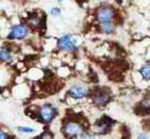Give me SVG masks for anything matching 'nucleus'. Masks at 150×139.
Returning a JSON list of instances; mask_svg holds the SVG:
<instances>
[{
	"label": "nucleus",
	"instance_id": "obj_3",
	"mask_svg": "<svg viewBox=\"0 0 150 139\" xmlns=\"http://www.w3.org/2000/svg\"><path fill=\"white\" fill-rule=\"evenodd\" d=\"M59 47L63 50L72 51L76 48V41L72 36H65L59 41Z\"/></svg>",
	"mask_w": 150,
	"mask_h": 139
},
{
	"label": "nucleus",
	"instance_id": "obj_12",
	"mask_svg": "<svg viewBox=\"0 0 150 139\" xmlns=\"http://www.w3.org/2000/svg\"><path fill=\"white\" fill-rule=\"evenodd\" d=\"M0 139H8V136H7L4 132L0 131Z\"/></svg>",
	"mask_w": 150,
	"mask_h": 139
},
{
	"label": "nucleus",
	"instance_id": "obj_7",
	"mask_svg": "<svg viewBox=\"0 0 150 139\" xmlns=\"http://www.w3.org/2000/svg\"><path fill=\"white\" fill-rule=\"evenodd\" d=\"M101 29H102L103 33L112 34V31H115V26H114L112 23H110V22H105V23H103L101 25Z\"/></svg>",
	"mask_w": 150,
	"mask_h": 139
},
{
	"label": "nucleus",
	"instance_id": "obj_9",
	"mask_svg": "<svg viewBox=\"0 0 150 139\" xmlns=\"http://www.w3.org/2000/svg\"><path fill=\"white\" fill-rule=\"evenodd\" d=\"M12 59V54L9 53L7 50L2 49L0 50V60H3V61H8V60Z\"/></svg>",
	"mask_w": 150,
	"mask_h": 139
},
{
	"label": "nucleus",
	"instance_id": "obj_8",
	"mask_svg": "<svg viewBox=\"0 0 150 139\" xmlns=\"http://www.w3.org/2000/svg\"><path fill=\"white\" fill-rule=\"evenodd\" d=\"M108 101V95H98V96L95 97V103L98 105L103 106L104 104H106Z\"/></svg>",
	"mask_w": 150,
	"mask_h": 139
},
{
	"label": "nucleus",
	"instance_id": "obj_5",
	"mask_svg": "<svg viewBox=\"0 0 150 139\" xmlns=\"http://www.w3.org/2000/svg\"><path fill=\"white\" fill-rule=\"evenodd\" d=\"M69 93L74 98H82V97L88 95V88L81 85H76L71 88Z\"/></svg>",
	"mask_w": 150,
	"mask_h": 139
},
{
	"label": "nucleus",
	"instance_id": "obj_10",
	"mask_svg": "<svg viewBox=\"0 0 150 139\" xmlns=\"http://www.w3.org/2000/svg\"><path fill=\"white\" fill-rule=\"evenodd\" d=\"M141 73H142V76H143L146 80H148V78H149V66H148V65L144 66L143 68L141 69Z\"/></svg>",
	"mask_w": 150,
	"mask_h": 139
},
{
	"label": "nucleus",
	"instance_id": "obj_11",
	"mask_svg": "<svg viewBox=\"0 0 150 139\" xmlns=\"http://www.w3.org/2000/svg\"><path fill=\"white\" fill-rule=\"evenodd\" d=\"M18 130L20 131V132H24V133H30V132H33V130L31 129V128H27V127H20V128H18Z\"/></svg>",
	"mask_w": 150,
	"mask_h": 139
},
{
	"label": "nucleus",
	"instance_id": "obj_14",
	"mask_svg": "<svg viewBox=\"0 0 150 139\" xmlns=\"http://www.w3.org/2000/svg\"><path fill=\"white\" fill-rule=\"evenodd\" d=\"M59 14V11L56 10V9H53V10L51 11V15H53V16H56V15Z\"/></svg>",
	"mask_w": 150,
	"mask_h": 139
},
{
	"label": "nucleus",
	"instance_id": "obj_13",
	"mask_svg": "<svg viewBox=\"0 0 150 139\" xmlns=\"http://www.w3.org/2000/svg\"><path fill=\"white\" fill-rule=\"evenodd\" d=\"M82 139H95V137L93 135H90V134H86L82 136Z\"/></svg>",
	"mask_w": 150,
	"mask_h": 139
},
{
	"label": "nucleus",
	"instance_id": "obj_15",
	"mask_svg": "<svg viewBox=\"0 0 150 139\" xmlns=\"http://www.w3.org/2000/svg\"><path fill=\"white\" fill-rule=\"evenodd\" d=\"M138 139H148V138H147V136H146L145 134H141L140 136H139Z\"/></svg>",
	"mask_w": 150,
	"mask_h": 139
},
{
	"label": "nucleus",
	"instance_id": "obj_2",
	"mask_svg": "<svg viewBox=\"0 0 150 139\" xmlns=\"http://www.w3.org/2000/svg\"><path fill=\"white\" fill-rule=\"evenodd\" d=\"M97 18L99 21L105 23V22H110V20L114 18V11L112 7L102 6L100 7L97 12Z\"/></svg>",
	"mask_w": 150,
	"mask_h": 139
},
{
	"label": "nucleus",
	"instance_id": "obj_1",
	"mask_svg": "<svg viewBox=\"0 0 150 139\" xmlns=\"http://www.w3.org/2000/svg\"><path fill=\"white\" fill-rule=\"evenodd\" d=\"M82 127L79 123H75V121H69L67 125H65V133L66 135L70 138H74V137H78L82 134Z\"/></svg>",
	"mask_w": 150,
	"mask_h": 139
},
{
	"label": "nucleus",
	"instance_id": "obj_6",
	"mask_svg": "<svg viewBox=\"0 0 150 139\" xmlns=\"http://www.w3.org/2000/svg\"><path fill=\"white\" fill-rule=\"evenodd\" d=\"M28 33V29L25 25H16L12 29V33L9 38L11 39H22L24 38Z\"/></svg>",
	"mask_w": 150,
	"mask_h": 139
},
{
	"label": "nucleus",
	"instance_id": "obj_4",
	"mask_svg": "<svg viewBox=\"0 0 150 139\" xmlns=\"http://www.w3.org/2000/svg\"><path fill=\"white\" fill-rule=\"evenodd\" d=\"M56 111L53 107H51L50 105H45L41 108L40 110V117L42 120L48 123V121H51L53 119V117L55 116Z\"/></svg>",
	"mask_w": 150,
	"mask_h": 139
}]
</instances>
